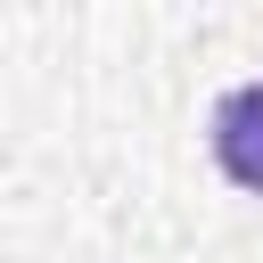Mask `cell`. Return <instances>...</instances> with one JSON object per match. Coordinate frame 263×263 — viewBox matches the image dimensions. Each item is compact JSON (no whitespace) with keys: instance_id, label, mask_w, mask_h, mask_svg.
<instances>
[{"instance_id":"obj_1","label":"cell","mask_w":263,"mask_h":263,"mask_svg":"<svg viewBox=\"0 0 263 263\" xmlns=\"http://www.w3.org/2000/svg\"><path fill=\"white\" fill-rule=\"evenodd\" d=\"M205 148H214V164H222L230 189H255L263 197V82H238V90L214 99Z\"/></svg>"}]
</instances>
